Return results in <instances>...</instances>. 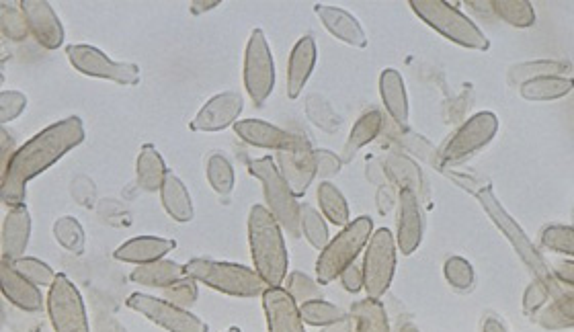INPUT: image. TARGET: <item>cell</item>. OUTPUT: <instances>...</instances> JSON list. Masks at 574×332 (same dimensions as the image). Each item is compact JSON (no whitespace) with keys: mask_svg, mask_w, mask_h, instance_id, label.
Listing matches in <instances>:
<instances>
[{"mask_svg":"<svg viewBox=\"0 0 574 332\" xmlns=\"http://www.w3.org/2000/svg\"><path fill=\"white\" fill-rule=\"evenodd\" d=\"M85 142V126L80 117H66L44 132L35 134L25 142L11 160L3 166V185L0 199L7 207L25 205L27 183L41 173H46L62 156Z\"/></svg>","mask_w":574,"mask_h":332,"instance_id":"6da1fadb","label":"cell"},{"mask_svg":"<svg viewBox=\"0 0 574 332\" xmlns=\"http://www.w3.org/2000/svg\"><path fill=\"white\" fill-rule=\"evenodd\" d=\"M249 244L255 271L267 287H281L290 267L283 230L263 205H253L249 214Z\"/></svg>","mask_w":574,"mask_h":332,"instance_id":"7a4b0ae2","label":"cell"},{"mask_svg":"<svg viewBox=\"0 0 574 332\" xmlns=\"http://www.w3.org/2000/svg\"><path fill=\"white\" fill-rule=\"evenodd\" d=\"M185 273L216 292L234 298H259L269 289L255 269L236 263L193 259L185 265Z\"/></svg>","mask_w":574,"mask_h":332,"instance_id":"3957f363","label":"cell"},{"mask_svg":"<svg viewBox=\"0 0 574 332\" xmlns=\"http://www.w3.org/2000/svg\"><path fill=\"white\" fill-rule=\"evenodd\" d=\"M408 5L423 23L454 44L480 52L490 48V41L480 27L451 3H445V0H410Z\"/></svg>","mask_w":574,"mask_h":332,"instance_id":"277c9868","label":"cell"},{"mask_svg":"<svg viewBox=\"0 0 574 332\" xmlns=\"http://www.w3.org/2000/svg\"><path fill=\"white\" fill-rule=\"evenodd\" d=\"M478 201L480 205L484 207V212L488 214V218L492 220V224H495L505 236L507 240L511 242L513 246V251L521 257V261L533 271V275H536V279L544 281L550 289V296H558L562 289L558 287L556 283V277L550 273L546 261L542 259V255L538 253V248L536 244H533L529 240V236L523 232V228L509 216V212L505 210V207L499 203V199L495 197V193H492L490 187H484L478 191Z\"/></svg>","mask_w":574,"mask_h":332,"instance_id":"5b68a950","label":"cell"},{"mask_svg":"<svg viewBox=\"0 0 574 332\" xmlns=\"http://www.w3.org/2000/svg\"><path fill=\"white\" fill-rule=\"evenodd\" d=\"M374 232L372 218L361 216L349 222L333 240H328L324 251L316 261V281L318 285H328L335 281L349 265L355 263L359 253L367 246Z\"/></svg>","mask_w":574,"mask_h":332,"instance_id":"8992f818","label":"cell"},{"mask_svg":"<svg viewBox=\"0 0 574 332\" xmlns=\"http://www.w3.org/2000/svg\"><path fill=\"white\" fill-rule=\"evenodd\" d=\"M249 171L253 177H257L261 181L263 191H265V199L269 203L267 210L277 220L281 230H285L287 236L300 238L302 236L300 205H298L294 193L290 191V187H287V183L283 181L277 164L269 156H265V158L253 160L249 164Z\"/></svg>","mask_w":574,"mask_h":332,"instance_id":"52a82bcc","label":"cell"},{"mask_svg":"<svg viewBox=\"0 0 574 332\" xmlns=\"http://www.w3.org/2000/svg\"><path fill=\"white\" fill-rule=\"evenodd\" d=\"M361 269L367 298L380 300L386 296L396 271V238L388 228H380L369 238Z\"/></svg>","mask_w":574,"mask_h":332,"instance_id":"ba28073f","label":"cell"},{"mask_svg":"<svg viewBox=\"0 0 574 332\" xmlns=\"http://www.w3.org/2000/svg\"><path fill=\"white\" fill-rule=\"evenodd\" d=\"M275 87V64L269 41L261 29L251 33L244 54V89L257 107H263Z\"/></svg>","mask_w":574,"mask_h":332,"instance_id":"9c48e42d","label":"cell"},{"mask_svg":"<svg viewBox=\"0 0 574 332\" xmlns=\"http://www.w3.org/2000/svg\"><path fill=\"white\" fill-rule=\"evenodd\" d=\"M48 314L56 332H91L85 302L66 275L58 273L50 287Z\"/></svg>","mask_w":574,"mask_h":332,"instance_id":"30bf717a","label":"cell"},{"mask_svg":"<svg viewBox=\"0 0 574 332\" xmlns=\"http://www.w3.org/2000/svg\"><path fill=\"white\" fill-rule=\"evenodd\" d=\"M66 56L72 68L85 76L111 80V82H117V85H126V87L138 85L140 82V68L136 64L115 62L93 46H85V44L68 46Z\"/></svg>","mask_w":574,"mask_h":332,"instance_id":"8fae6325","label":"cell"},{"mask_svg":"<svg viewBox=\"0 0 574 332\" xmlns=\"http://www.w3.org/2000/svg\"><path fill=\"white\" fill-rule=\"evenodd\" d=\"M499 132V117L490 111L476 113L470 117L464 126L449 138L445 144L441 158L445 164L464 162L466 158L474 156L478 150L488 146L492 138Z\"/></svg>","mask_w":574,"mask_h":332,"instance_id":"7c38bea8","label":"cell"},{"mask_svg":"<svg viewBox=\"0 0 574 332\" xmlns=\"http://www.w3.org/2000/svg\"><path fill=\"white\" fill-rule=\"evenodd\" d=\"M128 308L146 316L150 322L162 326L169 332H208V324H205L199 316L191 314L189 310H183L167 300H160L148 294H132L128 298Z\"/></svg>","mask_w":574,"mask_h":332,"instance_id":"4fadbf2b","label":"cell"},{"mask_svg":"<svg viewBox=\"0 0 574 332\" xmlns=\"http://www.w3.org/2000/svg\"><path fill=\"white\" fill-rule=\"evenodd\" d=\"M277 169L294 197H302L316 177V160L310 142L304 138L298 148L277 152Z\"/></svg>","mask_w":574,"mask_h":332,"instance_id":"5bb4252c","label":"cell"},{"mask_svg":"<svg viewBox=\"0 0 574 332\" xmlns=\"http://www.w3.org/2000/svg\"><path fill=\"white\" fill-rule=\"evenodd\" d=\"M31 35L46 50H58L64 44V27L46 0H21L19 3Z\"/></svg>","mask_w":574,"mask_h":332,"instance_id":"9a60e30c","label":"cell"},{"mask_svg":"<svg viewBox=\"0 0 574 332\" xmlns=\"http://www.w3.org/2000/svg\"><path fill=\"white\" fill-rule=\"evenodd\" d=\"M400 210H398V232H396V248L398 251L408 257L413 255L417 248L423 242V212L419 199L415 191L410 187H404L400 191Z\"/></svg>","mask_w":574,"mask_h":332,"instance_id":"2e32d148","label":"cell"},{"mask_svg":"<svg viewBox=\"0 0 574 332\" xmlns=\"http://www.w3.org/2000/svg\"><path fill=\"white\" fill-rule=\"evenodd\" d=\"M242 113V97L234 91L220 93L201 107L191 121L193 132H222L238 121Z\"/></svg>","mask_w":574,"mask_h":332,"instance_id":"e0dca14e","label":"cell"},{"mask_svg":"<svg viewBox=\"0 0 574 332\" xmlns=\"http://www.w3.org/2000/svg\"><path fill=\"white\" fill-rule=\"evenodd\" d=\"M234 132L238 138H242L246 144L265 148V150H294L304 142V136H296L285 132L281 128L271 126L267 121L261 119H242L234 123Z\"/></svg>","mask_w":574,"mask_h":332,"instance_id":"ac0fdd59","label":"cell"},{"mask_svg":"<svg viewBox=\"0 0 574 332\" xmlns=\"http://www.w3.org/2000/svg\"><path fill=\"white\" fill-rule=\"evenodd\" d=\"M263 310L269 332H306L300 306L283 287H269L263 294Z\"/></svg>","mask_w":574,"mask_h":332,"instance_id":"d6986e66","label":"cell"},{"mask_svg":"<svg viewBox=\"0 0 574 332\" xmlns=\"http://www.w3.org/2000/svg\"><path fill=\"white\" fill-rule=\"evenodd\" d=\"M0 292H3L5 300L11 302V306H15L17 310L39 312L44 308L41 289L29 279H25L19 271H15L9 261H3V265H0Z\"/></svg>","mask_w":574,"mask_h":332,"instance_id":"ffe728a7","label":"cell"},{"mask_svg":"<svg viewBox=\"0 0 574 332\" xmlns=\"http://www.w3.org/2000/svg\"><path fill=\"white\" fill-rule=\"evenodd\" d=\"M31 236V216L25 205L13 207L3 222V236H0V253L3 261H17L25 257Z\"/></svg>","mask_w":574,"mask_h":332,"instance_id":"44dd1931","label":"cell"},{"mask_svg":"<svg viewBox=\"0 0 574 332\" xmlns=\"http://www.w3.org/2000/svg\"><path fill=\"white\" fill-rule=\"evenodd\" d=\"M314 13L320 17L322 25L326 27V31L331 33L333 37H337L339 41L347 46L353 48H365L367 46V35L361 27V23L347 13L341 7H331V5H316Z\"/></svg>","mask_w":574,"mask_h":332,"instance_id":"7402d4cb","label":"cell"},{"mask_svg":"<svg viewBox=\"0 0 574 332\" xmlns=\"http://www.w3.org/2000/svg\"><path fill=\"white\" fill-rule=\"evenodd\" d=\"M177 248V242L171 238H160V236H138L128 240L126 244H121L115 251V259L123 263L132 265H148L156 263L160 259L167 257Z\"/></svg>","mask_w":574,"mask_h":332,"instance_id":"603a6c76","label":"cell"},{"mask_svg":"<svg viewBox=\"0 0 574 332\" xmlns=\"http://www.w3.org/2000/svg\"><path fill=\"white\" fill-rule=\"evenodd\" d=\"M316 44L310 35L302 37L292 50L290 64H287V97L296 101L302 93L306 82L316 66Z\"/></svg>","mask_w":574,"mask_h":332,"instance_id":"cb8c5ba5","label":"cell"},{"mask_svg":"<svg viewBox=\"0 0 574 332\" xmlns=\"http://www.w3.org/2000/svg\"><path fill=\"white\" fill-rule=\"evenodd\" d=\"M380 95L386 105V111L390 117L400 123V126H406L408 123V97H406V85L404 78L398 70L386 68L380 76Z\"/></svg>","mask_w":574,"mask_h":332,"instance_id":"d4e9b609","label":"cell"},{"mask_svg":"<svg viewBox=\"0 0 574 332\" xmlns=\"http://www.w3.org/2000/svg\"><path fill=\"white\" fill-rule=\"evenodd\" d=\"M160 201H162V207L167 210V214L179 222V224H187L193 220V201H191V195L185 187V183L169 173L167 179H164L162 187H160Z\"/></svg>","mask_w":574,"mask_h":332,"instance_id":"484cf974","label":"cell"},{"mask_svg":"<svg viewBox=\"0 0 574 332\" xmlns=\"http://www.w3.org/2000/svg\"><path fill=\"white\" fill-rule=\"evenodd\" d=\"M185 273V265H179L175 261H167V259H160L156 263H148V265H138L130 279L138 285H146V287H169L173 283H177L179 279H183Z\"/></svg>","mask_w":574,"mask_h":332,"instance_id":"4316f807","label":"cell"},{"mask_svg":"<svg viewBox=\"0 0 574 332\" xmlns=\"http://www.w3.org/2000/svg\"><path fill=\"white\" fill-rule=\"evenodd\" d=\"M136 175H138V185L148 193L160 191L164 179H167L169 175L167 164H164L160 152L152 144L142 146L138 154V162H136Z\"/></svg>","mask_w":574,"mask_h":332,"instance_id":"83f0119b","label":"cell"},{"mask_svg":"<svg viewBox=\"0 0 574 332\" xmlns=\"http://www.w3.org/2000/svg\"><path fill=\"white\" fill-rule=\"evenodd\" d=\"M572 93V78L568 76H544L521 85V97L525 101H558Z\"/></svg>","mask_w":574,"mask_h":332,"instance_id":"f1b7e54d","label":"cell"},{"mask_svg":"<svg viewBox=\"0 0 574 332\" xmlns=\"http://www.w3.org/2000/svg\"><path fill=\"white\" fill-rule=\"evenodd\" d=\"M318 203H320V210H322L324 218L331 224L345 228L351 222V212H349L347 199L343 197V193L333 183H328V181L320 183Z\"/></svg>","mask_w":574,"mask_h":332,"instance_id":"f546056e","label":"cell"},{"mask_svg":"<svg viewBox=\"0 0 574 332\" xmlns=\"http://www.w3.org/2000/svg\"><path fill=\"white\" fill-rule=\"evenodd\" d=\"M570 70L568 62H558V60H533L519 64L511 68L509 72V82L511 85H525L529 80L544 78V76H564Z\"/></svg>","mask_w":574,"mask_h":332,"instance_id":"4dcf8cb0","label":"cell"},{"mask_svg":"<svg viewBox=\"0 0 574 332\" xmlns=\"http://www.w3.org/2000/svg\"><path fill=\"white\" fill-rule=\"evenodd\" d=\"M540 326L546 330H564L572 328L574 324V314H572V294L560 292L554 296V302L550 306H544L536 316Z\"/></svg>","mask_w":574,"mask_h":332,"instance_id":"1f68e13d","label":"cell"},{"mask_svg":"<svg viewBox=\"0 0 574 332\" xmlns=\"http://www.w3.org/2000/svg\"><path fill=\"white\" fill-rule=\"evenodd\" d=\"M351 316L357 320V332H390V322L380 300H361L353 306Z\"/></svg>","mask_w":574,"mask_h":332,"instance_id":"d6a6232c","label":"cell"},{"mask_svg":"<svg viewBox=\"0 0 574 332\" xmlns=\"http://www.w3.org/2000/svg\"><path fill=\"white\" fill-rule=\"evenodd\" d=\"M490 11L511 27L527 29L536 23V11L529 0H492Z\"/></svg>","mask_w":574,"mask_h":332,"instance_id":"836d02e7","label":"cell"},{"mask_svg":"<svg viewBox=\"0 0 574 332\" xmlns=\"http://www.w3.org/2000/svg\"><path fill=\"white\" fill-rule=\"evenodd\" d=\"M382 113L380 111H369L365 115H361L357 119V123L353 126L345 152L347 154H355L359 152L363 146H367L369 142H374L378 138V134L382 132Z\"/></svg>","mask_w":574,"mask_h":332,"instance_id":"e575fe53","label":"cell"},{"mask_svg":"<svg viewBox=\"0 0 574 332\" xmlns=\"http://www.w3.org/2000/svg\"><path fill=\"white\" fill-rule=\"evenodd\" d=\"M300 230L302 236L310 242L312 248H316V251H324V246L331 240V234H328V226L322 214L308 203L300 205Z\"/></svg>","mask_w":574,"mask_h":332,"instance_id":"d590c367","label":"cell"},{"mask_svg":"<svg viewBox=\"0 0 574 332\" xmlns=\"http://www.w3.org/2000/svg\"><path fill=\"white\" fill-rule=\"evenodd\" d=\"M205 173H208V181L218 195L228 197L234 191V183H236L234 169L226 156L212 154L208 160V171Z\"/></svg>","mask_w":574,"mask_h":332,"instance_id":"8d00e7d4","label":"cell"},{"mask_svg":"<svg viewBox=\"0 0 574 332\" xmlns=\"http://www.w3.org/2000/svg\"><path fill=\"white\" fill-rule=\"evenodd\" d=\"M54 236L66 248V251H70L74 255H82V251H85V240H87L85 230H82L80 222L72 216H64V218L56 220Z\"/></svg>","mask_w":574,"mask_h":332,"instance_id":"74e56055","label":"cell"},{"mask_svg":"<svg viewBox=\"0 0 574 332\" xmlns=\"http://www.w3.org/2000/svg\"><path fill=\"white\" fill-rule=\"evenodd\" d=\"M300 316H302L304 324L324 328L328 324H335V322L343 320L347 314L341 308L328 304L324 300H312V302H306L304 306H300Z\"/></svg>","mask_w":574,"mask_h":332,"instance_id":"f35d334b","label":"cell"},{"mask_svg":"<svg viewBox=\"0 0 574 332\" xmlns=\"http://www.w3.org/2000/svg\"><path fill=\"white\" fill-rule=\"evenodd\" d=\"M15 271H19L25 279H29L37 287H52L58 273L44 261L31 259V257H21L11 263Z\"/></svg>","mask_w":574,"mask_h":332,"instance_id":"ab89813d","label":"cell"},{"mask_svg":"<svg viewBox=\"0 0 574 332\" xmlns=\"http://www.w3.org/2000/svg\"><path fill=\"white\" fill-rule=\"evenodd\" d=\"M443 275L458 292H470L474 287V267L462 257H449L443 265Z\"/></svg>","mask_w":574,"mask_h":332,"instance_id":"60d3db41","label":"cell"},{"mask_svg":"<svg viewBox=\"0 0 574 332\" xmlns=\"http://www.w3.org/2000/svg\"><path fill=\"white\" fill-rule=\"evenodd\" d=\"M283 289L287 294H290V298L298 306H304L306 302H312V300H320L318 281H314L312 277H308L306 273H300V271L287 277V285Z\"/></svg>","mask_w":574,"mask_h":332,"instance_id":"b9f144b4","label":"cell"},{"mask_svg":"<svg viewBox=\"0 0 574 332\" xmlns=\"http://www.w3.org/2000/svg\"><path fill=\"white\" fill-rule=\"evenodd\" d=\"M542 244L558 255H574V230L570 226H548L542 232Z\"/></svg>","mask_w":574,"mask_h":332,"instance_id":"7bdbcfd3","label":"cell"},{"mask_svg":"<svg viewBox=\"0 0 574 332\" xmlns=\"http://www.w3.org/2000/svg\"><path fill=\"white\" fill-rule=\"evenodd\" d=\"M197 281L189 275H185L183 279H179L177 283L169 285V287H164L162 292H164V300L183 308V310H189L195 302H197Z\"/></svg>","mask_w":574,"mask_h":332,"instance_id":"ee69618b","label":"cell"},{"mask_svg":"<svg viewBox=\"0 0 574 332\" xmlns=\"http://www.w3.org/2000/svg\"><path fill=\"white\" fill-rule=\"evenodd\" d=\"M0 15H3V23H0V29H3V35L15 41H23L31 31L27 27L25 15L21 7H13L9 3H3V9H0Z\"/></svg>","mask_w":574,"mask_h":332,"instance_id":"f6af8a7d","label":"cell"},{"mask_svg":"<svg viewBox=\"0 0 574 332\" xmlns=\"http://www.w3.org/2000/svg\"><path fill=\"white\" fill-rule=\"evenodd\" d=\"M550 289L544 281L540 279H533V283L525 289V296H523V312L527 316H536L550 300Z\"/></svg>","mask_w":574,"mask_h":332,"instance_id":"bcb514c9","label":"cell"},{"mask_svg":"<svg viewBox=\"0 0 574 332\" xmlns=\"http://www.w3.org/2000/svg\"><path fill=\"white\" fill-rule=\"evenodd\" d=\"M27 109V97L19 91H3L0 93V121L9 123L17 119Z\"/></svg>","mask_w":574,"mask_h":332,"instance_id":"7dc6e473","label":"cell"},{"mask_svg":"<svg viewBox=\"0 0 574 332\" xmlns=\"http://www.w3.org/2000/svg\"><path fill=\"white\" fill-rule=\"evenodd\" d=\"M314 160H316V173L328 177V175H335L341 169V160L328 150H318L314 152Z\"/></svg>","mask_w":574,"mask_h":332,"instance_id":"c3c4849f","label":"cell"},{"mask_svg":"<svg viewBox=\"0 0 574 332\" xmlns=\"http://www.w3.org/2000/svg\"><path fill=\"white\" fill-rule=\"evenodd\" d=\"M341 283L349 294H359L363 289V269L359 265H349L341 275Z\"/></svg>","mask_w":574,"mask_h":332,"instance_id":"681fc988","label":"cell"},{"mask_svg":"<svg viewBox=\"0 0 574 332\" xmlns=\"http://www.w3.org/2000/svg\"><path fill=\"white\" fill-rule=\"evenodd\" d=\"M320 332H357V320L355 316H345L343 320L324 326Z\"/></svg>","mask_w":574,"mask_h":332,"instance_id":"f907efd6","label":"cell"},{"mask_svg":"<svg viewBox=\"0 0 574 332\" xmlns=\"http://www.w3.org/2000/svg\"><path fill=\"white\" fill-rule=\"evenodd\" d=\"M220 5H222V3H218V0H195V3L189 5V11H191L193 15H201V13L212 11V9L220 7Z\"/></svg>","mask_w":574,"mask_h":332,"instance_id":"816d5d0a","label":"cell"},{"mask_svg":"<svg viewBox=\"0 0 574 332\" xmlns=\"http://www.w3.org/2000/svg\"><path fill=\"white\" fill-rule=\"evenodd\" d=\"M572 263L568 261V263H558L556 265V269H554V275L562 281V283H566V285H572V281H574V277H572Z\"/></svg>","mask_w":574,"mask_h":332,"instance_id":"f5cc1de1","label":"cell"},{"mask_svg":"<svg viewBox=\"0 0 574 332\" xmlns=\"http://www.w3.org/2000/svg\"><path fill=\"white\" fill-rule=\"evenodd\" d=\"M482 332H509V330L505 328V324H503L499 318L488 316V318L484 320V324H482Z\"/></svg>","mask_w":574,"mask_h":332,"instance_id":"db71d44e","label":"cell"},{"mask_svg":"<svg viewBox=\"0 0 574 332\" xmlns=\"http://www.w3.org/2000/svg\"><path fill=\"white\" fill-rule=\"evenodd\" d=\"M226 332H240V328H230V330H226Z\"/></svg>","mask_w":574,"mask_h":332,"instance_id":"11a10c76","label":"cell"}]
</instances>
